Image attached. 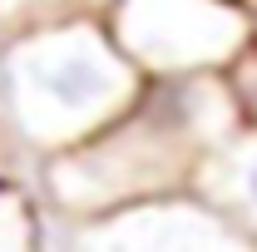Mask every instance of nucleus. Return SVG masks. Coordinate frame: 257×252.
<instances>
[{"mask_svg": "<svg viewBox=\"0 0 257 252\" xmlns=\"http://www.w3.org/2000/svg\"><path fill=\"white\" fill-rule=\"evenodd\" d=\"M237 129L223 74L144 79L119 119L35 168V198L50 218H99L134 203L193 193L203 158Z\"/></svg>", "mask_w": 257, "mask_h": 252, "instance_id": "nucleus-1", "label": "nucleus"}, {"mask_svg": "<svg viewBox=\"0 0 257 252\" xmlns=\"http://www.w3.org/2000/svg\"><path fill=\"white\" fill-rule=\"evenodd\" d=\"M144 89L104 20H69L0 40V124L40 168L119 119Z\"/></svg>", "mask_w": 257, "mask_h": 252, "instance_id": "nucleus-2", "label": "nucleus"}, {"mask_svg": "<svg viewBox=\"0 0 257 252\" xmlns=\"http://www.w3.org/2000/svg\"><path fill=\"white\" fill-rule=\"evenodd\" d=\"M104 30L139 79L223 74L252 45L237 0H109Z\"/></svg>", "mask_w": 257, "mask_h": 252, "instance_id": "nucleus-3", "label": "nucleus"}, {"mask_svg": "<svg viewBox=\"0 0 257 252\" xmlns=\"http://www.w3.org/2000/svg\"><path fill=\"white\" fill-rule=\"evenodd\" d=\"M45 252H257L203 198L173 193L99 218H50Z\"/></svg>", "mask_w": 257, "mask_h": 252, "instance_id": "nucleus-4", "label": "nucleus"}, {"mask_svg": "<svg viewBox=\"0 0 257 252\" xmlns=\"http://www.w3.org/2000/svg\"><path fill=\"white\" fill-rule=\"evenodd\" d=\"M193 198H203L218 218H227L257 247V129H232L213 154L203 158Z\"/></svg>", "mask_w": 257, "mask_h": 252, "instance_id": "nucleus-5", "label": "nucleus"}, {"mask_svg": "<svg viewBox=\"0 0 257 252\" xmlns=\"http://www.w3.org/2000/svg\"><path fill=\"white\" fill-rule=\"evenodd\" d=\"M109 0H0V40L69 20H104Z\"/></svg>", "mask_w": 257, "mask_h": 252, "instance_id": "nucleus-6", "label": "nucleus"}, {"mask_svg": "<svg viewBox=\"0 0 257 252\" xmlns=\"http://www.w3.org/2000/svg\"><path fill=\"white\" fill-rule=\"evenodd\" d=\"M0 252H45V213L30 183H0Z\"/></svg>", "mask_w": 257, "mask_h": 252, "instance_id": "nucleus-7", "label": "nucleus"}, {"mask_svg": "<svg viewBox=\"0 0 257 252\" xmlns=\"http://www.w3.org/2000/svg\"><path fill=\"white\" fill-rule=\"evenodd\" d=\"M223 84H227L232 109H237V124H242V129H257V40L223 69Z\"/></svg>", "mask_w": 257, "mask_h": 252, "instance_id": "nucleus-8", "label": "nucleus"}, {"mask_svg": "<svg viewBox=\"0 0 257 252\" xmlns=\"http://www.w3.org/2000/svg\"><path fill=\"white\" fill-rule=\"evenodd\" d=\"M0 183H35L30 158L15 149V139H10V129H5V124H0Z\"/></svg>", "mask_w": 257, "mask_h": 252, "instance_id": "nucleus-9", "label": "nucleus"}, {"mask_svg": "<svg viewBox=\"0 0 257 252\" xmlns=\"http://www.w3.org/2000/svg\"><path fill=\"white\" fill-rule=\"evenodd\" d=\"M242 5V15H247V25H252V40H257V0H237Z\"/></svg>", "mask_w": 257, "mask_h": 252, "instance_id": "nucleus-10", "label": "nucleus"}]
</instances>
